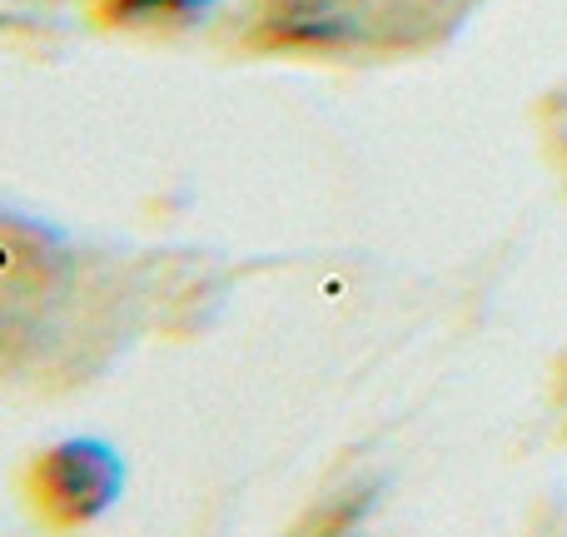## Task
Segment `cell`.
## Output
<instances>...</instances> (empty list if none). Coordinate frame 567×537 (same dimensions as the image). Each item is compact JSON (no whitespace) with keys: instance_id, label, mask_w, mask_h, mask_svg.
I'll return each instance as SVG.
<instances>
[{"instance_id":"obj_1","label":"cell","mask_w":567,"mask_h":537,"mask_svg":"<svg viewBox=\"0 0 567 537\" xmlns=\"http://www.w3.org/2000/svg\"><path fill=\"white\" fill-rule=\"evenodd\" d=\"M120 488V463L100 443H60L35 463V503L55 528H75L105 513Z\"/></svg>"},{"instance_id":"obj_2","label":"cell","mask_w":567,"mask_h":537,"mask_svg":"<svg viewBox=\"0 0 567 537\" xmlns=\"http://www.w3.org/2000/svg\"><path fill=\"white\" fill-rule=\"evenodd\" d=\"M359 6L369 10L373 0H265V16L289 40H339L353 30Z\"/></svg>"},{"instance_id":"obj_3","label":"cell","mask_w":567,"mask_h":537,"mask_svg":"<svg viewBox=\"0 0 567 537\" xmlns=\"http://www.w3.org/2000/svg\"><path fill=\"white\" fill-rule=\"evenodd\" d=\"M199 0H110V16L120 20H159V16H195Z\"/></svg>"}]
</instances>
